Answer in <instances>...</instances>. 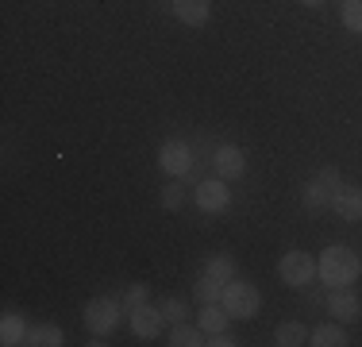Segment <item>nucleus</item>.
<instances>
[{
  "label": "nucleus",
  "instance_id": "obj_18",
  "mask_svg": "<svg viewBox=\"0 0 362 347\" xmlns=\"http://www.w3.org/2000/svg\"><path fill=\"white\" fill-rule=\"evenodd\" d=\"M28 343L31 347H58L62 343V328L58 324H35V328H28Z\"/></svg>",
  "mask_w": 362,
  "mask_h": 347
},
{
  "label": "nucleus",
  "instance_id": "obj_14",
  "mask_svg": "<svg viewBox=\"0 0 362 347\" xmlns=\"http://www.w3.org/2000/svg\"><path fill=\"white\" fill-rule=\"evenodd\" d=\"M274 343L278 347H297V343H308V328L300 320H281L274 328Z\"/></svg>",
  "mask_w": 362,
  "mask_h": 347
},
{
  "label": "nucleus",
  "instance_id": "obj_5",
  "mask_svg": "<svg viewBox=\"0 0 362 347\" xmlns=\"http://www.w3.org/2000/svg\"><path fill=\"white\" fill-rule=\"evenodd\" d=\"M158 166L170 174V178H185L189 170H193V154H189V147L181 143V139H166V143L158 147Z\"/></svg>",
  "mask_w": 362,
  "mask_h": 347
},
{
  "label": "nucleus",
  "instance_id": "obj_25",
  "mask_svg": "<svg viewBox=\"0 0 362 347\" xmlns=\"http://www.w3.org/2000/svg\"><path fill=\"white\" fill-rule=\"evenodd\" d=\"M316 178H320V181H324V186H332V189H339V170H335V166H324L320 174H316Z\"/></svg>",
  "mask_w": 362,
  "mask_h": 347
},
{
  "label": "nucleus",
  "instance_id": "obj_21",
  "mask_svg": "<svg viewBox=\"0 0 362 347\" xmlns=\"http://www.w3.org/2000/svg\"><path fill=\"white\" fill-rule=\"evenodd\" d=\"M343 28L362 35V0H343Z\"/></svg>",
  "mask_w": 362,
  "mask_h": 347
},
{
  "label": "nucleus",
  "instance_id": "obj_4",
  "mask_svg": "<svg viewBox=\"0 0 362 347\" xmlns=\"http://www.w3.org/2000/svg\"><path fill=\"white\" fill-rule=\"evenodd\" d=\"M119 324V297H93L85 305V328L93 336H108Z\"/></svg>",
  "mask_w": 362,
  "mask_h": 347
},
{
  "label": "nucleus",
  "instance_id": "obj_11",
  "mask_svg": "<svg viewBox=\"0 0 362 347\" xmlns=\"http://www.w3.org/2000/svg\"><path fill=\"white\" fill-rule=\"evenodd\" d=\"M332 208H335V216H343V220H358L362 216V189L339 186L335 197H332Z\"/></svg>",
  "mask_w": 362,
  "mask_h": 347
},
{
  "label": "nucleus",
  "instance_id": "obj_6",
  "mask_svg": "<svg viewBox=\"0 0 362 347\" xmlns=\"http://www.w3.org/2000/svg\"><path fill=\"white\" fill-rule=\"evenodd\" d=\"M327 309H332V320H339V324H355V320H362V301H358V293L351 290V285L332 290Z\"/></svg>",
  "mask_w": 362,
  "mask_h": 347
},
{
  "label": "nucleus",
  "instance_id": "obj_17",
  "mask_svg": "<svg viewBox=\"0 0 362 347\" xmlns=\"http://www.w3.org/2000/svg\"><path fill=\"white\" fill-rule=\"evenodd\" d=\"M332 197H335V189L324 186V181L316 178V181H308V186H305L300 201H305V208H324V205H332Z\"/></svg>",
  "mask_w": 362,
  "mask_h": 347
},
{
  "label": "nucleus",
  "instance_id": "obj_10",
  "mask_svg": "<svg viewBox=\"0 0 362 347\" xmlns=\"http://www.w3.org/2000/svg\"><path fill=\"white\" fill-rule=\"evenodd\" d=\"M174 16L185 28H204L212 16V4L209 0H174Z\"/></svg>",
  "mask_w": 362,
  "mask_h": 347
},
{
  "label": "nucleus",
  "instance_id": "obj_16",
  "mask_svg": "<svg viewBox=\"0 0 362 347\" xmlns=\"http://www.w3.org/2000/svg\"><path fill=\"white\" fill-rule=\"evenodd\" d=\"M308 343H316V347H343L351 340H347V332L339 328V320H335V324H320V328H316V332L308 336Z\"/></svg>",
  "mask_w": 362,
  "mask_h": 347
},
{
  "label": "nucleus",
  "instance_id": "obj_23",
  "mask_svg": "<svg viewBox=\"0 0 362 347\" xmlns=\"http://www.w3.org/2000/svg\"><path fill=\"white\" fill-rule=\"evenodd\" d=\"M181 201H185V193H181L177 181H174V186L162 189V208H181Z\"/></svg>",
  "mask_w": 362,
  "mask_h": 347
},
{
  "label": "nucleus",
  "instance_id": "obj_1",
  "mask_svg": "<svg viewBox=\"0 0 362 347\" xmlns=\"http://www.w3.org/2000/svg\"><path fill=\"white\" fill-rule=\"evenodd\" d=\"M316 274H320L332 290H343V285H355L358 282L362 258L351 247H343V243H332V247H324L320 258H316Z\"/></svg>",
  "mask_w": 362,
  "mask_h": 347
},
{
  "label": "nucleus",
  "instance_id": "obj_2",
  "mask_svg": "<svg viewBox=\"0 0 362 347\" xmlns=\"http://www.w3.org/2000/svg\"><path fill=\"white\" fill-rule=\"evenodd\" d=\"M220 305L231 312V320H251L258 309H262V297L251 282H223Z\"/></svg>",
  "mask_w": 362,
  "mask_h": 347
},
{
  "label": "nucleus",
  "instance_id": "obj_27",
  "mask_svg": "<svg viewBox=\"0 0 362 347\" xmlns=\"http://www.w3.org/2000/svg\"><path fill=\"white\" fill-rule=\"evenodd\" d=\"M305 4H320V0H305Z\"/></svg>",
  "mask_w": 362,
  "mask_h": 347
},
{
  "label": "nucleus",
  "instance_id": "obj_12",
  "mask_svg": "<svg viewBox=\"0 0 362 347\" xmlns=\"http://www.w3.org/2000/svg\"><path fill=\"white\" fill-rule=\"evenodd\" d=\"M228 320H231V312L223 309L220 301H209V305H201L197 324L204 328V336H216V332H228Z\"/></svg>",
  "mask_w": 362,
  "mask_h": 347
},
{
  "label": "nucleus",
  "instance_id": "obj_20",
  "mask_svg": "<svg viewBox=\"0 0 362 347\" xmlns=\"http://www.w3.org/2000/svg\"><path fill=\"white\" fill-rule=\"evenodd\" d=\"M204 274L216 278V282H231V278H235V263H231L228 255H212L209 263H204Z\"/></svg>",
  "mask_w": 362,
  "mask_h": 347
},
{
  "label": "nucleus",
  "instance_id": "obj_3",
  "mask_svg": "<svg viewBox=\"0 0 362 347\" xmlns=\"http://www.w3.org/2000/svg\"><path fill=\"white\" fill-rule=\"evenodd\" d=\"M278 278L286 285H293V290H300V285H308L316 278V258L305 255V251H286L278 263Z\"/></svg>",
  "mask_w": 362,
  "mask_h": 347
},
{
  "label": "nucleus",
  "instance_id": "obj_22",
  "mask_svg": "<svg viewBox=\"0 0 362 347\" xmlns=\"http://www.w3.org/2000/svg\"><path fill=\"white\" fill-rule=\"evenodd\" d=\"M158 309H162V317H166L170 324H181V320H185V301L181 297H166Z\"/></svg>",
  "mask_w": 362,
  "mask_h": 347
},
{
  "label": "nucleus",
  "instance_id": "obj_15",
  "mask_svg": "<svg viewBox=\"0 0 362 347\" xmlns=\"http://www.w3.org/2000/svg\"><path fill=\"white\" fill-rule=\"evenodd\" d=\"M166 343H170V347H201V343H209V340H204V328H201V324L189 328L185 320H181V324H174V332H170Z\"/></svg>",
  "mask_w": 362,
  "mask_h": 347
},
{
  "label": "nucleus",
  "instance_id": "obj_19",
  "mask_svg": "<svg viewBox=\"0 0 362 347\" xmlns=\"http://www.w3.org/2000/svg\"><path fill=\"white\" fill-rule=\"evenodd\" d=\"M220 293H223V282H216V278H209V274H201V278L193 282V297L201 301V305L220 301Z\"/></svg>",
  "mask_w": 362,
  "mask_h": 347
},
{
  "label": "nucleus",
  "instance_id": "obj_24",
  "mask_svg": "<svg viewBox=\"0 0 362 347\" xmlns=\"http://www.w3.org/2000/svg\"><path fill=\"white\" fill-rule=\"evenodd\" d=\"M124 301H127V309H135V305H143V301H146V285H143V282H135V285H127V293H124Z\"/></svg>",
  "mask_w": 362,
  "mask_h": 347
},
{
  "label": "nucleus",
  "instance_id": "obj_9",
  "mask_svg": "<svg viewBox=\"0 0 362 347\" xmlns=\"http://www.w3.org/2000/svg\"><path fill=\"white\" fill-rule=\"evenodd\" d=\"M162 320H166V317H162V309H151L143 301V305L132 309V332L139 336V340H154V336L162 332Z\"/></svg>",
  "mask_w": 362,
  "mask_h": 347
},
{
  "label": "nucleus",
  "instance_id": "obj_13",
  "mask_svg": "<svg viewBox=\"0 0 362 347\" xmlns=\"http://www.w3.org/2000/svg\"><path fill=\"white\" fill-rule=\"evenodd\" d=\"M0 343L4 347L28 343V324H23L20 312H4V317H0Z\"/></svg>",
  "mask_w": 362,
  "mask_h": 347
},
{
  "label": "nucleus",
  "instance_id": "obj_7",
  "mask_svg": "<svg viewBox=\"0 0 362 347\" xmlns=\"http://www.w3.org/2000/svg\"><path fill=\"white\" fill-rule=\"evenodd\" d=\"M231 205V189L223 186V178H209L197 186V208L201 212H223Z\"/></svg>",
  "mask_w": 362,
  "mask_h": 347
},
{
  "label": "nucleus",
  "instance_id": "obj_8",
  "mask_svg": "<svg viewBox=\"0 0 362 347\" xmlns=\"http://www.w3.org/2000/svg\"><path fill=\"white\" fill-rule=\"evenodd\" d=\"M212 166H216V178H223V181H231V178H243V170H247V154L239 151V147L223 143L220 151L212 154Z\"/></svg>",
  "mask_w": 362,
  "mask_h": 347
},
{
  "label": "nucleus",
  "instance_id": "obj_26",
  "mask_svg": "<svg viewBox=\"0 0 362 347\" xmlns=\"http://www.w3.org/2000/svg\"><path fill=\"white\" fill-rule=\"evenodd\" d=\"M212 347H231V343H235V340H231V336L228 332H216V336H212V340H209Z\"/></svg>",
  "mask_w": 362,
  "mask_h": 347
}]
</instances>
